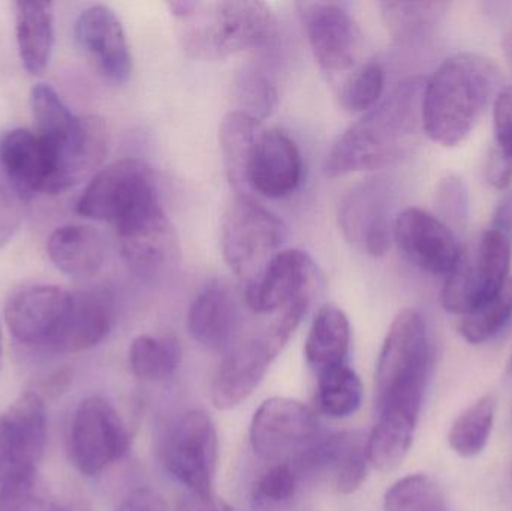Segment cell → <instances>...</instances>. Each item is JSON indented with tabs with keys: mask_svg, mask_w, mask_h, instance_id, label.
Returning a JSON list of instances; mask_svg holds the SVG:
<instances>
[{
	"mask_svg": "<svg viewBox=\"0 0 512 511\" xmlns=\"http://www.w3.org/2000/svg\"><path fill=\"white\" fill-rule=\"evenodd\" d=\"M312 299L295 300L277 312L258 335L240 344L225 357L212 381V404L218 410H233L261 384L280 351L303 320Z\"/></svg>",
	"mask_w": 512,
	"mask_h": 511,
	"instance_id": "obj_5",
	"label": "cell"
},
{
	"mask_svg": "<svg viewBox=\"0 0 512 511\" xmlns=\"http://www.w3.org/2000/svg\"><path fill=\"white\" fill-rule=\"evenodd\" d=\"M239 98L242 102V113L249 114L254 119L270 116L277 105V92L273 84L262 75L245 74L239 83Z\"/></svg>",
	"mask_w": 512,
	"mask_h": 511,
	"instance_id": "obj_42",
	"label": "cell"
},
{
	"mask_svg": "<svg viewBox=\"0 0 512 511\" xmlns=\"http://www.w3.org/2000/svg\"><path fill=\"white\" fill-rule=\"evenodd\" d=\"M319 410L325 416L345 419L357 413L363 401V384L354 369L346 365L336 366L318 375L316 390Z\"/></svg>",
	"mask_w": 512,
	"mask_h": 511,
	"instance_id": "obj_35",
	"label": "cell"
},
{
	"mask_svg": "<svg viewBox=\"0 0 512 511\" xmlns=\"http://www.w3.org/2000/svg\"><path fill=\"white\" fill-rule=\"evenodd\" d=\"M511 245L507 237L487 228L463 246L459 261L442 288L445 311L463 317L495 297L510 279Z\"/></svg>",
	"mask_w": 512,
	"mask_h": 511,
	"instance_id": "obj_8",
	"label": "cell"
},
{
	"mask_svg": "<svg viewBox=\"0 0 512 511\" xmlns=\"http://www.w3.org/2000/svg\"><path fill=\"white\" fill-rule=\"evenodd\" d=\"M417 422L403 414H379L366 441L369 464L381 473L396 470L411 449Z\"/></svg>",
	"mask_w": 512,
	"mask_h": 511,
	"instance_id": "obj_30",
	"label": "cell"
},
{
	"mask_svg": "<svg viewBox=\"0 0 512 511\" xmlns=\"http://www.w3.org/2000/svg\"><path fill=\"white\" fill-rule=\"evenodd\" d=\"M303 162L294 141L279 129H264L248 168V189L262 197L285 198L298 188Z\"/></svg>",
	"mask_w": 512,
	"mask_h": 511,
	"instance_id": "obj_22",
	"label": "cell"
},
{
	"mask_svg": "<svg viewBox=\"0 0 512 511\" xmlns=\"http://www.w3.org/2000/svg\"><path fill=\"white\" fill-rule=\"evenodd\" d=\"M168 473L195 497L213 495L219 461V438L212 417L203 410L180 414L162 441Z\"/></svg>",
	"mask_w": 512,
	"mask_h": 511,
	"instance_id": "obj_9",
	"label": "cell"
},
{
	"mask_svg": "<svg viewBox=\"0 0 512 511\" xmlns=\"http://www.w3.org/2000/svg\"><path fill=\"white\" fill-rule=\"evenodd\" d=\"M508 372H510V374H512V354L510 357V362H508Z\"/></svg>",
	"mask_w": 512,
	"mask_h": 511,
	"instance_id": "obj_54",
	"label": "cell"
},
{
	"mask_svg": "<svg viewBox=\"0 0 512 511\" xmlns=\"http://www.w3.org/2000/svg\"><path fill=\"white\" fill-rule=\"evenodd\" d=\"M319 443L315 414L295 399H267L252 417V449L267 464H291L301 470Z\"/></svg>",
	"mask_w": 512,
	"mask_h": 511,
	"instance_id": "obj_10",
	"label": "cell"
},
{
	"mask_svg": "<svg viewBox=\"0 0 512 511\" xmlns=\"http://www.w3.org/2000/svg\"><path fill=\"white\" fill-rule=\"evenodd\" d=\"M51 511H95L83 500L56 501Z\"/></svg>",
	"mask_w": 512,
	"mask_h": 511,
	"instance_id": "obj_51",
	"label": "cell"
},
{
	"mask_svg": "<svg viewBox=\"0 0 512 511\" xmlns=\"http://www.w3.org/2000/svg\"><path fill=\"white\" fill-rule=\"evenodd\" d=\"M30 108L35 120V134L47 147L53 164V155L71 134L77 123L68 105L62 101L59 93L47 83H38L30 92Z\"/></svg>",
	"mask_w": 512,
	"mask_h": 511,
	"instance_id": "obj_32",
	"label": "cell"
},
{
	"mask_svg": "<svg viewBox=\"0 0 512 511\" xmlns=\"http://www.w3.org/2000/svg\"><path fill=\"white\" fill-rule=\"evenodd\" d=\"M300 470L291 464H273L259 474L252 488V498L258 507L271 509L288 503L295 495Z\"/></svg>",
	"mask_w": 512,
	"mask_h": 511,
	"instance_id": "obj_40",
	"label": "cell"
},
{
	"mask_svg": "<svg viewBox=\"0 0 512 511\" xmlns=\"http://www.w3.org/2000/svg\"><path fill=\"white\" fill-rule=\"evenodd\" d=\"M123 260L137 278H164L179 258L176 231L161 204L116 228Z\"/></svg>",
	"mask_w": 512,
	"mask_h": 511,
	"instance_id": "obj_14",
	"label": "cell"
},
{
	"mask_svg": "<svg viewBox=\"0 0 512 511\" xmlns=\"http://www.w3.org/2000/svg\"><path fill=\"white\" fill-rule=\"evenodd\" d=\"M75 38L95 68L113 83L131 77L132 57L125 30L113 9L93 5L81 11L75 21Z\"/></svg>",
	"mask_w": 512,
	"mask_h": 511,
	"instance_id": "obj_19",
	"label": "cell"
},
{
	"mask_svg": "<svg viewBox=\"0 0 512 511\" xmlns=\"http://www.w3.org/2000/svg\"><path fill=\"white\" fill-rule=\"evenodd\" d=\"M240 326L236 300L227 288H204L188 312V330L192 339L209 350H224L236 338Z\"/></svg>",
	"mask_w": 512,
	"mask_h": 511,
	"instance_id": "obj_25",
	"label": "cell"
},
{
	"mask_svg": "<svg viewBox=\"0 0 512 511\" xmlns=\"http://www.w3.org/2000/svg\"><path fill=\"white\" fill-rule=\"evenodd\" d=\"M69 384H71V372L69 371H57L48 378L45 383V390L50 393L51 396H59L60 393L66 392Z\"/></svg>",
	"mask_w": 512,
	"mask_h": 511,
	"instance_id": "obj_49",
	"label": "cell"
},
{
	"mask_svg": "<svg viewBox=\"0 0 512 511\" xmlns=\"http://www.w3.org/2000/svg\"><path fill=\"white\" fill-rule=\"evenodd\" d=\"M424 84L423 77L403 80L343 132L328 152L325 174L346 176L388 167L405 158L423 129Z\"/></svg>",
	"mask_w": 512,
	"mask_h": 511,
	"instance_id": "obj_1",
	"label": "cell"
},
{
	"mask_svg": "<svg viewBox=\"0 0 512 511\" xmlns=\"http://www.w3.org/2000/svg\"><path fill=\"white\" fill-rule=\"evenodd\" d=\"M47 444V414L41 396L24 392L0 413V489L38 471Z\"/></svg>",
	"mask_w": 512,
	"mask_h": 511,
	"instance_id": "obj_12",
	"label": "cell"
},
{
	"mask_svg": "<svg viewBox=\"0 0 512 511\" xmlns=\"http://www.w3.org/2000/svg\"><path fill=\"white\" fill-rule=\"evenodd\" d=\"M385 87V71L381 63L367 62L348 75L340 89V102L349 113H364L381 101Z\"/></svg>",
	"mask_w": 512,
	"mask_h": 511,
	"instance_id": "obj_38",
	"label": "cell"
},
{
	"mask_svg": "<svg viewBox=\"0 0 512 511\" xmlns=\"http://www.w3.org/2000/svg\"><path fill=\"white\" fill-rule=\"evenodd\" d=\"M26 201L29 200L23 192L0 168V248L8 245L20 230Z\"/></svg>",
	"mask_w": 512,
	"mask_h": 511,
	"instance_id": "obj_43",
	"label": "cell"
},
{
	"mask_svg": "<svg viewBox=\"0 0 512 511\" xmlns=\"http://www.w3.org/2000/svg\"><path fill=\"white\" fill-rule=\"evenodd\" d=\"M47 252L60 272L71 278H89L104 266L107 242L90 225H63L48 239Z\"/></svg>",
	"mask_w": 512,
	"mask_h": 511,
	"instance_id": "obj_26",
	"label": "cell"
},
{
	"mask_svg": "<svg viewBox=\"0 0 512 511\" xmlns=\"http://www.w3.org/2000/svg\"><path fill=\"white\" fill-rule=\"evenodd\" d=\"M502 50H504L505 59H507L508 66L512 69V29L505 33L502 38Z\"/></svg>",
	"mask_w": 512,
	"mask_h": 511,
	"instance_id": "obj_52",
	"label": "cell"
},
{
	"mask_svg": "<svg viewBox=\"0 0 512 511\" xmlns=\"http://www.w3.org/2000/svg\"><path fill=\"white\" fill-rule=\"evenodd\" d=\"M384 511H450L438 483L424 474L403 477L384 497Z\"/></svg>",
	"mask_w": 512,
	"mask_h": 511,
	"instance_id": "obj_37",
	"label": "cell"
},
{
	"mask_svg": "<svg viewBox=\"0 0 512 511\" xmlns=\"http://www.w3.org/2000/svg\"><path fill=\"white\" fill-rule=\"evenodd\" d=\"M490 228L507 237L512 243V189L505 192L501 200H499L495 215H493L492 227Z\"/></svg>",
	"mask_w": 512,
	"mask_h": 511,
	"instance_id": "obj_48",
	"label": "cell"
},
{
	"mask_svg": "<svg viewBox=\"0 0 512 511\" xmlns=\"http://www.w3.org/2000/svg\"><path fill=\"white\" fill-rule=\"evenodd\" d=\"M391 188L384 179L354 186L339 204V227L345 239L370 257L387 254L393 240Z\"/></svg>",
	"mask_w": 512,
	"mask_h": 511,
	"instance_id": "obj_13",
	"label": "cell"
},
{
	"mask_svg": "<svg viewBox=\"0 0 512 511\" xmlns=\"http://www.w3.org/2000/svg\"><path fill=\"white\" fill-rule=\"evenodd\" d=\"M448 2H384L382 18L390 35L399 42H417L435 32L447 15Z\"/></svg>",
	"mask_w": 512,
	"mask_h": 511,
	"instance_id": "obj_31",
	"label": "cell"
},
{
	"mask_svg": "<svg viewBox=\"0 0 512 511\" xmlns=\"http://www.w3.org/2000/svg\"><path fill=\"white\" fill-rule=\"evenodd\" d=\"M180 362L182 347L174 336L141 335L129 347V365L140 380H165L177 371Z\"/></svg>",
	"mask_w": 512,
	"mask_h": 511,
	"instance_id": "obj_33",
	"label": "cell"
},
{
	"mask_svg": "<svg viewBox=\"0 0 512 511\" xmlns=\"http://www.w3.org/2000/svg\"><path fill=\"white\" fill-rule=\"evenodd\" d=\"M393 240L406 258L423 272L450 275L463 245L435 213L408 207L394 219Z\"/></svg>",
	"mask_w": 512,
	"mask_h": 511,
	"instance_id": "obj_15",
	"label": "cell"
},
{
	"mask_svg": "<svg viewBox=\"0 0 512 511\" xmlns=\"http://www.w3.org/2000/svg\"><path fill=\"white\" fill-rule=\"evenodd\" d=\"M512 320V276L498 294L459 321L460 336L472 345L498 336Z\"/></svg>",
	"mask_w": 512,
	"mask_h": 511,
	"instance_id": "obj_36",
	"label": "cell"
},
{
	"mask_svg": "<svg viewBox=\"0 0 512 511\" xmlns=\"http://www.w3.org/2000/svg\"><path fill=\"white\" fill-rule=\"evenodd\" d=\"M429 368L426 320L414 309H403L391 323L376 366L378 414H403L418 420Z\"/></svg>",
	"mask_w": 512,
	"mask_h": 511,
	"instance_id": "obj_3",
	"label": "cell"
},
{
	"mask_svg": "<svg viewBox=\"0 0 512 511\" xmlns=\"http://www.w3.org/2000/svg\"><path fill=\"white\" fill-rule=\"evenodd\" d=\"M366 441L355 432L333 435L316 446L301 470L327 477L339 494H354L366 480L370 465Z\"/></svg>",
	"mask_w": 512,
	"mask_h": 511,
	"instance_id": "obj_23",
	"label": "cell"
},
{
	"mask_svg": "<svg viewBox=\"0 0 512 511\" xmlns=\"http://www.w3.org/2000/svg\"><path fill=\"white\" fill-rule=\"evenodd\" d=\"M498 66L477 53L445 59L424 84L423 129L445 147L457 146L474 131L499 93Z\"/></svg>",
	"mask_w": 512,
	"mask_h": 511,
	"instance_id": "obj_2",
	"label": "cell"
},
{
	"mask_svg": "<svg viewBox=\"0 0 512 511\" xmlns=\"http://www.w3.org/2000/svg\"><path fill=\"white\" fill-rule=\"evenodd\" d=\"M486 180L493 186V188L504 191V189L510 188L512 182V167L505 162V159L496 152L495 149L490 153L487 158L486 168Z\"/></svg>",
	"mask_w": 512,
	"mask_h": 511,
	"instance_id": "obj_45",
	"label": "cell"
},
{
	"mask_svg": "<svg viewBox=\"0 0 512 511\" xmlns=\"http://www.w3.org/2000/svg\"><path fill=\"white\" fill-rule=\"evenodd\" d=\"M435 215L457 234L462 236L468 222V189L457 176H447L439 182L435 192Z\"/></svg>",
	"mask_w": 512,
	"mask_h": 511,
	"instance_id": "obj_41",
	"label": "cell"
},
{
	"mask_svg": "<svg viewBox=\"0 0 512 511\" xmlns=\"http://www.w3.org/2000/svg\"><path fill=\"white\" fill-rule=\"evenodd\" d=\"M117 511H168V507L155 492L140 489L129 495Z\"/></svg>",
	"mask_w": 512,
	"mask_h": 511,
	"instance_id": "obj_46",
	"label": "cell"
},
{
	"mask_svg": "<svg viewBox=\"0 0 512 511\" xmlns=\"http://www.w3.org/2000/svg\"><path fill=\"white\" fill-rule=\"evenodd\" d=\"M71 291L51 284L23 285L5 303L9 332L21 345L50 351L62 324Z\"/></svg>",
	"mask_w": 512,
	"mask_h": 511,
	"instance_id": "obj_16",
	"label": "cell"
},
{
	"mask_svg": "<svg viewBox=\"0 0 512 511\" xmlns=\"http://www.w3.org/2000/svg\"><path fill=\"white\" fill-rule=\"evenodd\" d=\"M15 32L21 63L29 74H42L54 47V21L50 3L17 2Z\"/></svg>",
	"mask_w": 512,
	"mask_h": 511,
	"instance_id": "obj_28",
	"label": "cell"
},
{
	"mask_svg": "<svg viewBox=\"0 0 512 511\" xmlns=\"http://www.w3.org/2000/svg\"><path fill=\"white\" fill-rule=\"evenodd\" d=\"M0 168L27 200L47 194L53 165L35 132L17 128L0 135Z\"/></svg>",
	"mask_w": 512,
	"mask_h": 511,
	"instance_id": "obj_24",
	"label": "cell"
},
{
	"mask_svg": "<svg viewBox=\"0 0 512 511\" xmlns=\"http://www.w3.org/2000/svg\"><path fill=\"white\" fill-rule=\"evenodd\" d=\"M131 437L116 408L101 396L83 399L69 434V456L84 476H98L125 458Z\"/></svg>",
	"mask_w": 512,
	"mask_h": 511,
	"instance_id": "obj_11",
	"label": "cell"
},
{
	"mask_svg": "<svg viewBox=\"0 0 512 511\" xmlns=\"http://www.w3.org/2000/svg\"><path fill=\"white\" fill-rule=\"evenodd\" d=\"M177 511H237L230 504L225 503L222 498L215 494L210 497H195V495H186L177 503Z\"/></svg>",
	"mask_w": 512,
	"mask_h": 511,
	"instance_id": "obj_47",
	"label": "cell"
},
{
	"mask_svg": "<svg viewBox=\"0 0 512 511\" xmlns=\"http://www.w3.org/2000/svg\"><path fill=\"white\" fill-rule=\"evenodd\" d=\"M496 152L512 167V86L499 90L493 102Z\"/></svg>",
	"mask_w": 512,
	"mask_h": 511,
	"instance_id": "obj_44",
	"label": "cell"
},
{
	"mask_svg": "<svg viewBox=\"0 0 512 511\" xmlns=\"http://www.w3.org/2000/svg\"><path fill=\"white\" fill-rule=\"evenodd\" d=\"M285 225L249 194H237L222 219L221 245L231 272L252 284L279 254Z\"/></svg>",
	"mask_w": 512,
	"mask_h": 511,
	"instance_id": "obj_6",
	"label": "cell"
},
{
	"mask_svg": "<svg viewBox=\"0 0 512 511\" xmlns=\"http://www.w3.org/2000/svg\"><path fill=\"white\" fill-rule=\"evenodd\" d=\"M114 324V299L102 287L71 291L62 324L54 336L51 353L74 354L101 344Z\"/></svg>",
	"mask_w": 512,
	"mask_h": 511,
	"instance_id": "obj_21",
	"label": "cell"
},
{
	"mask_svg": "<svg viewBox=\"0 0 512 511\" xmlns=\"http://www.w3.org/2000/svg\"><path fill=\"white\" fill-rule=\"evenodd\" d=\"M262 131L259 120L239 110L231 111L222 120L219 129L222 158L228 180L239 194H248L249 162Z\"/></svg>",
	"mask_w": 512,
	"mask_h": 511,
	"instance_id": "obj_29",
	"label": "cell"
},
{
	"mask_svg": "<svg viewBox=\"0 0 512 511\" xmlns=\"http://www.w3.org/2000/svg\"><path fill=\"white\" fill-rule=\"evenodd\" d=\"M316 282L318 273L310 255L285 249L274 255L255 282L246 285V303L255 314H277L295 300L312 299Z\"/></svg>",
	"mask_w": 512,
	"mask_h": 511,
	"instance_id": "obj_18",
	"label": "cell"
},
{
	"mask_svg": "<svg viewBox=\"0 0 512 511\" xmlns=\"http://www.w3.org/2000/svg\"><path fill=\"white\" fill-rule=\"evenodd\" d=\"M110 149V128L99 116H78L65 143L54 152L47 194H60L92 176Z\"/></svg>",
	"mask_w": 512,
	"mask_h": 511,
	"instance_id": "obj_20",
	"label": "cell"
},
{
	"mask_svg": "<svg viewBox=\"0 0 512 511\" xmlns=\"http://www.w3.org/2000/svg\"><path fill=\"white\" fill-rule=\"evenodd\" d=\"M351 348V326L342 309L325 305L316 312L307 335L304 354L307 365L316 372L328 371L348 363Z\"/></svg>",
	"mask_w": 512,
	"mask_h": 511,
	"instance_id": "obj_27",
	"label": "cell"
},
{
	"mask_svg": "<svg viewBox=\"0 0 512 511\" xmlns=\"http://www.w3.org/2000/svg\"><path fill=\"white\" fill-rule=\"evenodd\" d=\"M54 503L39 471L24 474L0 489V511H51Z\"/></svg>",
	"mask_w": 512,
	"mask_h": 511,
	"instance_id": "obj_39",
	"label": "cell"
},
{
	"mask_svg": "<svg viewBox=\"0 0 512 511\" xmlns=\"http://www.w3.org/2000/svg\"><path fill=\"white\" fill-rule=\"evenodd\" d=\"M167 6L174 17L186 21L195 14L198 6H200V2H192V0H173V2H167Z\"/></svg>",
	"mask_w": 512,
	"mask_h": 511,
	"instance_id": "obj_50",
	"label": "cell"
},
{
	"mask_svg": "<svg viewBox=\"0 0 512 511\" xmlns=\"http://www.w3.org/2000/svg\"><path fill=\"white\" fill-rule=\"evenodd\" d=\"M183 30V47L195 59L219 60L265 47L276 21L270 6L258 0L201 3Z\"/></svg>",
	"mask_w": 512,
	"mask_h": 511,
	"instance_id": "obj_4",
	"label": "cell"
},
{
	"mask_svg": "<svg viewBox=\"0 0 512 511\" xmlns=\"http://www.w3.org/2000/svg\"><path fill=\"white\" fill-rule=\"evenodd\" d=\"M313 56L330 72L348 71L361 50V32L343 6L330 2L297 3Z\"/></svg>",
	"mask_w": 512,
	"mask_h": 511,
	"instance_id": "obj_17",
	"label": "cell"
},
{
	"mask_svg": "<svg viewBox=\"0 0 512 511\" xmlns=\"http://www.w3.org/2000/svg\"><path fill=\"white\" fill-rule=\"evenodd\" d=\"M156 173L146 161L120 159L102 168L90 180L77 203L78 215L120 227L158 206Z\"/></svg>",
	"mask_w": 512,
	"mask_h": 511,
	"instance_id": "obj_7",
	"label": "cell"
},
{
	"mask_svg": "<svg viewBox=\"0 0 512 511\" xmlns=\"http://www.w3.org/2000/svg\"><path fill=\"white\" fill-rule=\"evenodd\" d=\"M495 410V396L487 393L454 420L448 443L457 455L471 459L486 449L495 422Z\"/></svg>",
	"mask_w": 512,
	"mask_h": 511,
	"instance_id": "obj_34",
	"label": "cell"
},
{
	"mask_svg": "<svg viewBox=\"0 0 512 511\" xmlns=\"http://www.w3.org/2000/svg\"><path fill=\"white\" fill-rule=\"evenodd\" d=\"M2 354H3V339H2V329H0V363H2Z\"/></svg>",
	"mask_w": 512,
	"mask_h": 511,
	"instance_id": "obj_53",
	"label": "cell"
}]
</instances>
